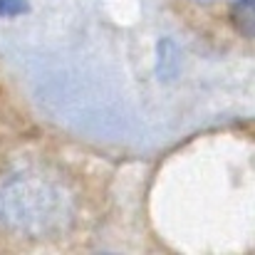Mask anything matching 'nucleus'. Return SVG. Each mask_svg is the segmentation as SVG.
<instances>
[{"label":"nucleus","instance_id":"nucleus-1","mask_svg":"<svg viewBox=\"0 0 255 255\" xmlns=\"http://www.w3.org/2000/svg\"><path fill=\"white\" fill-rule=\"evenodd\" d=\"M72 218V196L40 173H15L0 183V223L27 238L60 233Z\"/></svg>","mask_w":255,"mask_h":255},{"label":"nucleus","instance_id":"nucleus-2","mask_svg":"<svg viewBox=\"0 0 255 255\" xmlns=\"http://www.w3.org/2000/svg\"><path fill=\"white\" fill-rule=\"evenodd\" d=\"M25 12H30L27 0H0V17L12 20V17H20Z\"/></svg>","mask_w":255,"mask_h":255},{"label":"nucleus","instance_id":"nucleus-3","mask_svg":"<svg viewBox=\"0 0 255 255\" xmlns=\"http://www.w3.org/2000/svg\"><path fill=\"white\" fill-rule=\"evenodd\" d=\"M196 2H201V5H213V2H221V0H196Z\"/></svg>","mask_w":255,"mask_h":255}]
</instances>
